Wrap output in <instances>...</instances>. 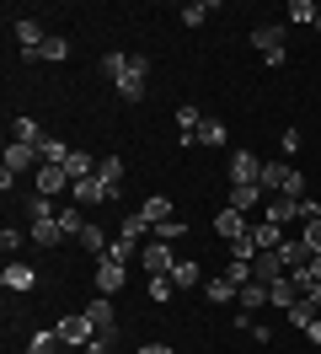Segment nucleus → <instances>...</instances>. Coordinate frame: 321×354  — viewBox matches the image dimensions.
<instances>
[{"label": "nucleus", "mask_w": 321, "mask_h": 354, "mask_svg": "<svg viewBox=\"0 0 321 354\" xmlns=\"http://www.w3.org/2000/svg\"><path fill=\"white\" fill-rule=\"evenodd\" d=\"M268 199L284 194V199H305V172H295L289 161H262V183H257Z\"/></svg>", "instance_id": "obj_1"}, {"label": "nucleus", "mask_w": 321, "mask_h": 354, "mask_svg": "<svg viewBox=\"0 0 321 354\" xmlns=\"http://www.w3.org/2000/svg\"><path fill=\"white\" fill-rule=\"evenodd\" d=\"M145 75H150V59L145 54H128V65L118 70V81H113L118 97H124V102H139V97H145Z\"/></svg>", "instance_id": "obj_2"}, {"label": "nucleus", "mask_w": 321, "mask_h": 354, "mask_svg": "<svg viewBox=\"0 0 321 354\" xmlns=\"http://www.w3.org/2000/svg\"><path fill=\"white\" fill-rule=\"evenodd\" d=\"M252 48L257 54H262V59H268V65H284V59H289V44H284V27L278 22H268V27H252Z\"/></svg>", "instance_id": "obj_3"}, {"label": "nucleus", "mask_w": 321, "mask_h": 354, "mask_svg": "<svg viewBox=\"0 0 321 354\" xmlns=\"http://www.w3.org/2000/svg\"><path fill=\"white\" fill-rule=\"evenodd\" d=\"M59 344L64 349H86V344H91V338H97V328H91V317H86V311H75V317H59Z\"/></svg>", "instance_id": "obj_4"}, {"label": "nucleus", "mask_w": 321, "mask_h": 354, "mask_svg": "<svg viewBox=\"0 0 321 354\" xmlns=\"http://www.w3.org/2000/svg\"><path fill=\"white\" fill-rule=\"evenodd\" d=\"M70 194H75V209H91V204H107V199H118V188H113V183H102L97 172H91V177H81V183H75Z\"/></svg>", "instance_id": "obj_5"}, {"label": "nucleus", "mask_w": 321, "mask_h": 354, "mask_svg": "<svg viewBox=\"0 0 321 354\" xmlns=\"http://www.w3.org/2000/svg\"><path fill=\"white\" fill-rule=\"evenodd\" d=\"M38 167H43V151H38V145H17V140L6 145V172H11V177H32Z\"/></svg>", "instance_id": "obj_6"}, {"label": "nucleus", "mask_w": 321, "mask_h": 354, "mask_svg": "<svg viewBox=\"0 0 321 354\" xmlns=\"http://www.w3.org/2000/svg\"><path fill=\"white\" fill-rule=\"evenodd\" d=\"M43 44H48V27H43L38 17H21V22H17V48H21V59H38Z\"/></svg>", "instance_id": "obj_7"}, {"label": "nucleus", "mask_w": 321, "mask_h": 354, "mask_svg": "<svg viewBox=\"0 0 321 354\" xmlns=\"http://www.w3.org/2000/svg\"><path fill=\"white\" fill-rule=\"evenodd\" d=\"M262 183V161L252 151H235L231 156V188H257Z\"/></svg>", "instance_id": "obj_8"}, {"label": "nucleus", "mask_w": 321, "mask_h": 354, "mask_svg": "<svg viewBox=\"0 0 321 354\" xmlns=\"http://www.w3.org/2000/svg\"><path fill=\"white\" fill-rule=\"evenodd\" d=\"M86 317H91L97 338H113V344H118V311H113V301H107V295H97V301L86 306Z\"/></svg>", "instance_id": "obj_9"}, {"label": "nucleus", "mask_w": 321, "mask_h": 354, "mask_svg": "<svg viewBox=\"0 0 321 354\" xmlns=\"http://www.w3.org/2000/svg\"><path fill=\"white\" fill-rule=\"evenodd\" d=\"M139 263H145V274H171L177 252H171V242H145L139 247Z\"/></svg>", "instance_id": "obj_10"}, {"label": "nucleus", "mask_w": 321, "mask_h": 354, "mask_svg": "<svg viewBox=\"0 0 321 354\" xmlns=\"http://www.w3.org/2000/svg\"><path fill=\"white\" fill-rule=\"evenodd\" d=\"M252 279H257V285L289 279V268H284V258H278V247H268V252H257V258H252Z\"/></svg>", "instance_id": "obj_11"}, {"label": "nucleus", "mask_w": 321, "mask_h": 354, "mask_svg": "<svg viewBox=\"0 0 321 354\" xmlns=\"http://www.w3.org/2000/svg\"><path fill=\"white\" fill-rule=\"evenodd\" d=\"M64 188H75L64 167H48V161H43L38 172H32V194H48V199H54V194H64Z\"/></svg>", "instance_id": "obj_12"}, {"label": "nucleus", "mask_w": 321, "mask_h": 354, "mask_svg": "<svg viewBox=\"0 0 321 354\" xmlns=\"http://www.w3.org/2000/svg\"><path fill=\"white\" fill-rule=\"evenodd\" d=\"M214 231H220V242H241V236H252L246 215H241V209H231V204H225V209L214 215Z\"/></svg>", "instance_id": "obj_13"}, {"label": "nucleus", "mask_w": 321, "mask_h": 354, "mask_svg": "<svg viewBox=\"0 0 321 354\" xmlns=\"http://www.w3.org/2000/svg\"><path fill=\"white\" fill-rule=\"evenodd\" d=\"M128 279V263H118V258H102L97 263V295H118Z\"/></svg>", "instance_id": "obj_14"}, {"label": "nucleus", "mask_w": 321, "mask_h": 354, "mask_svg": "<svg viewBox=\"0 0 321 354\" xmlns=\"http://www.w3.org/2000/svg\"><path fill=\"white\" fill-rule=\"evenodd\" d=\"M0 285L21 295V290H32V285H38V274H32L27 263H6V268H0Z\"/></svg>", "instance_id": "obj_15"}, {"label": "nucleus", "mask_w": 321, "mask_h": 354, "mask_svg": "<svg viewBox=\"0 0 321 354\" xmlns=\"http://www.w3.org/2000/svg\"><path fill=\"white\" fill-rule=\"evenodd\" d=\"M204 118H209L204 108H193V102H182V108H177V134H182V140H198V129H204Z\"/></svg>", "instance_id": "obj_16"}, {"label": "nucleus", "mask_w": 321, "mask_h": 354, "mask_svg": "<svg viewBox=\"0 0 321 354\" xmlns=\"http://www.w3.org/2000/svg\"><path fill=\"white\" fill-rule=\"evenodd\" d=\"M171 215H177V209H171V199H161V194L139 204V221H145L150 231H155V225H161V221H171Z\"/></svg>", "instance_id": "obj_17"}, {"label": "nucleus", "mask_w": 321, "mask_h": 354, "mask_svg": "<svg viewBox=\"0 0 321 354\" xmlns=\"http://www.w3.org/2000/svg\"><path fill=\"white\" fill-rule=\"evenodd\" d=\"M268 221H273V225L300 221V199H284V194H273V199H268Z\"/></svg>", "instance_id": "obj_18"}, {"label": "nucleus", "mask_w": 321, "mask_h": 354, "mask_svg": "<svg viewBox=\"0 0 321 354\" xmlns=\"http://www.w3.org/2000/svg\"><path fill=\"white\" fill-rule=\"evenodd\" d=\"M171 285H177V290H193V285H204V268L193 263V258H177V268H171Z\"/></svg>", "instance_id": "obj_19"}, {"label": "nucleus", "mask_w": 321, "mask_h": 354, "mask_svg": "<svg viewBox=\"0 0 321 354\" xmlns=\"http://www.w3.org/2000/svg\"><path fill=\"white\" fill-rule=\"evenodd\" d=\"M278 258H284L289 274H300V268L311 263V247H305V242H278Z\"/></svg>", "instance_id": "obj_20"}, {"label": "nucleus", "mask_w": 321, "mask_h": 354, "mask_svg": "<svg viewBox=\"0 0 321 354\" xmlns=\"http://www.w3.org/2000/svg\"><path fill=\"white\" fill-rule=\"evenodd\" d=\"M27 236H32L38 247H59V242H64V225H59V221H32V231H27Z\"/></svg>", "instance_id": "obj_21"}, {"label": "nucleus", "mask_w": 321, "mask_h": 354, "mask_svg": "<svg viewBox=\"0 0 321 354\" xmlns=\"http://www.w3.org/2000/svg\"><path fill=\"white\" fill-rule=\"evenodd\" d=\"M204 295H209L214 306H225V301H235V295H241V290H235L231 279H225V274H214V279H204Z\"/></svg>", "instance_id": "obj_22"}, {"label": "nucleus", "mask_w": 321, "mask_h": 354, "mask_svg": "<svg viewBox=\"0 0 321 354\" xmlns=\"http://www.w3.org/2000/svg\"><path fill=\"white\" fill-rule=\"evenodd\" d=\"M11 140H17V145H43L38 118H11Z\"/></svg>", "instance_id": "obj_23"}, {"label": "nucleus", "mask_w": 321, "mask_h": 354, "mask_svg": "<svg viewBox=\"0 0 321 354\" xmlns=\"http://www.w3.org/2000/svg\"><path fill=\"white\" fill-rule=\"evenodd\" d=\"M268 301H273L278 311H289L300 301V290H295V279H273V285H268Z\"/></svg>", "instance_id": "obj_24"}, {"label": "nucleus", "mask_w": 321, "mask_h": 354, "mask_svg": "<svg viewBox=\"0 0 321 354\" xmlns=\"http://www.w3.org/2000/svg\"><path fill=\"white\" fill-rule=\"evenodd\" d=\"M97 177H102V183H113V188L124 194V156H102V161H97Z\"/></svg>", "instance_id": "obj_25"}, {"label": "nucleus", "mask_w": 321, "mask_h": 354, "mask_svg": "<svg viewBox=\"0 0 321 354\" xmlns=\"http://www.w3.org/2000/svg\"><path fill=\"white\" fill-rule=\"evenodd\" d=\"M284 11H289V22H300V27H316V17H321V6H311V0H289Z\"/></svg>", "instance_id": "obj_26"}, {"label": "nucleus", "mask_w": 321, "mask_h": 354, "mask_svg": "<svg viewBox=\"0 0 321 354\" xmlns=\"http://www.w3.org/2000/svg\"><path fill=\"white\" fill-rule=\"evenodd\" d=\"M209 11H220L214 0H193V6H182V27H204V22H209Z\"/></svg>", "instance_id": "obj_27"}, {"label": "nucleus", "mask_w": 321, "mask_h": 354, "mask_svg": "<svg viewBox=\"0 0 321 354\" xmlns=\"http://www.w3.org/2000/svg\"><path fill=\"white\" fill-rule=\"evenodd\" d=\"M27 221H59V215H54V199H48V194H27Z\"/></svg>", "instance_id": "obj_28"}, {"label": "nucleus", "mask_w": 321, "mask_h": 354, "mask_svg": "<svg viewBox=\"0 0 321 354\" xmlns=\"http://www.w3.org/2000/svg\"><path fill=\"white\" fill-rule=\"evenodd\" d=\"M64 172H70V183H81V177H91V172H97V161H91L86 151H70V161H64Z\"/></svg>", "instance_id": "obj_29"}, {"label": "nucleus", "mask_w": 321, "mask_h": 354, "mask_svg": "<svg viewBox=\"0 0 321 354\" xmlns=\"http://www.w3.org/2000/svg\"><path fill=\"white\" fill-rule=\"evenodd\" d=\"M38 59H54V65H59V59H70V38H59V32H48V44L38 48Z\"/></svg>", "instance_id": "obj_30"}, {"label": "nucleus", "mask_w": 321, "mask_h": 354, "mask_svg": "<svg viewBox=\"0 0 321 354\" xmlns=\"http://www.w3.org/2000/svg\"><path fill=\"white\" fill-rule=\"evenodd\" d=\"M64 344H59V333H32L27 338V354H59Z\"/></svg>", "instance_id": "obj_31"}, {"label": "nucleus", "mask_w": 321, "mask_h": 354, "mask_svg": "<svg viewBox=\"0 0 321 354\" xmlns=\"http://www.w3.org/2000/svg\"><path fill=\"white\" fill-rule=\"evenodd\" d=\"M235 301H241V306H246V311L268 306V285H257V279H252V285H241V295H235Z\"/></svg>", "instance_id": "obj_32"}, {"label": "nucleus", "mask_w": 321, "mask_h": 354, "mask_svg": "<svg viewBox=\"0 0 321 354\" xmlns=\"http://www.w3.org/2000/svg\"><path fill=\"white\" fill-rule=\"evenodd\" d=\"M252 242L262 247V252H268V247H278V242H284V231H278L273 221H262V225H252Z\"/></svg>", "instance_id": "obj_33"}, {"label": "nucleus", "mask_w": 321, "mask_h": 354, "mask_svg": "<svg viewBox=\"0 0 321 354\" xmlns=\"http://www.w3.org/2000/svg\"><path fill=\"white\" fill-rule=\"evenodd\" d=\"M231 134H225V124L220 118H204V129H198V145H225Z\"/></svg>", "instance_id": "obj_34"}, {"label": "nucleus", "mask_w": 321, "mask_h": 354, "mask_svg": "<svg viewBox=\"0 0 321 354\" xmlns=\"http://www.w3.org/2000/svg\"><path fill=\"white\" fill-rule=\"evenodd\" d=\"M171 290H177V285H171V274H150V301H155V306H166Z\"/></svg>", "instance_id": "obj_35"}, {"label": "nucleus", "mask_w": 321, "mask_h": 354, "mask_svg": "<svg viewBox=\"0 0 321 354\" xmlns=\"http://www.w3.org/2000/svg\"><path fill=\"white\" fill-rule=\"evenodd\" d=\"M59 225H64V236H75V242L86 236V215L81 209H59Z\"/></svg>", "instance_id": "obj_36"}, {"label": "nucleus", "mask_w": 321, "mask_h": 354, "mask_svg": "<svg viewBox=\"0 0 321 354\" xmlns=\"http://www.w3.org/2000/svg\"><path fill=\"white\" fill-rule=\"evenodd\" d=\"M81 247H86V252H97V258H107V247H113V242H107V236H102V225H86Z\"/></svg>", "instance_id": "obj_37"}, {"label": "nucleus", "mask_w": 321, "mask_h": 354, "mask_svg": "<svg viewBox=\"0 0 321 354\" xmlns=\"http://www.w3.org/2000/svg\"><path fill=\"white\" fill-rule=\"evenodd\" d=\"M289 322H295V328L305 333L311 322H316V306H311V301H295V306H289Z\"/></svg>", "instance_id": "obj_38"}, {"label": "nucleus", "mask_w": 321, "mask_h": 354, "mask_svg": "<svg viewBox=\"0 0 321 354\" xmlns=\"http://www.w3.org/2000/svg\"><path fill=\"white\" fill-rule=\"evenodd\" d=\"M257 199H262V188H231V209H241V215H246Z\"/></svg>", "instance_id": "obj_39"}, {"label": "nucleus", "mask_w": 321, "mask_h": 354, "mask_svg": "<svg viewBox=\"0 0 321 354\" xmlns=\"http://www.w3.org/2000/svg\"><path fill=\"white\" fill-rule=\"evenodd\" d=\"M124 65H128V54H124V48L102 54V75H107V81H118V70H124Z\"/></svg>", "instance_id": "obj_40"}, {"label": "nucleus", "mask_w": 321, "mask_h": 354, "mask_svg": "<svg viewBox=\"0 0 321 354\" xmlns=\"http://www.w3.org/2000/svg\"><path fill=\"white\" fill-rule=\"evenodd\" d=\"M145 231H150V225L139 221V215H128V221H124V231H118V236H124L128 247H139V236H145Z\"/></svg>", "instance_id": "obj_41"}, {"label": "nucleus", "mask_w": 321, "mask_h": 354, "mask_svg": "<svg viewBox=\"0 0 321 354\" xmlns=\"http://www.w3.org/2000/svg\"><path fill=\"white\" fill-rule=\"evenodd\" d=\"M225 279H231L235 290H241V285H252V263H235V258H231V263H225Z\"/></svg>", "instance_id": "obj_42"}, {"label": "nucleus", "mask_w": 321, "mask_h": 354, "mask_svg": "<svg viewBox=\"0 0 321 354\" xmlns=\"http://www.w3.org/2000/svg\"><path fill=\"white\" fill-rule=\"evenodd\" d=\"M182 231H188V225H182L177 215H171V221H161V225H155V242H177Z\"/></svg>", "instance_id": "obj_43"}, {"label": "nucleus", "mask_w": 321, "mask_h": 354, "mask_svg": "<svg viewBox=\"0 0 321 354\" xmlns=\"http://www.w3.org/2000/svg\"><path fill=\"white\" fill-rule=\"evenodd\" d=\"M278 145H284V156H295V151H300V145H305V134H300V129H295V124H289V129L278 134Z\"/></svg>", "instance_id": "obj_44"}, {"label": "nucleus", "mask_w": 321, "mask_h": 354, "mask_svg": "<svg viewBox=\"0 0 321 354\" xmlns=\"http://www.w3.org/2000/svg\"><path fill=\"white\" fill-rule=\"evenodd\" d=\"M300 242L311 247V252H321V221H305V236H300Z\"/></svg>", "instance_id": "obj_45"}, {"label": "nucleus", "mask_w": 321, "mask_h": 354, "mask_svg": "<svg viewBox=\"0 0 321 354\" xmlns=\"http://www.w3.org/2000/svg\"><path fill=\"white\" fill-rule=\"evenodd\" d=\"M21 242H27V236H21L17 225H6V231H0V247H6V252H17V247H21Z\"/></svg>", "instance_id": "obj_46"}, {"label": "nucleus", "mask_w": 321, "mask_h": 354, "mask_svg": "<svg viewBox=\"0 0 321 354\" xmlns=\"http://www.w3.org/2000/svg\"><path fill=\"white\" fill-rule=\"evenodd\" d=\"M300 221H321V204L316 199H300Z\"/></svg>", "instance_id": "obj_47"}, {"label": "nucleus", "mask_w": 321, "mask_h": 354, "mask_svg": "<svg viewBox=\"0 0 321 354\" xmlns=\"http://www.w3.org/2000/svg\"><path fill=\"white\" fill-rule=\"evenodd\" d=\"M81 354H113V338H91V344H86Z\"/></svg>", "instance_id": "obj_48"}, {"label": "nucleus", "mask_w": 321, "mask_h": 354, "mask_svg": "<svg viewBox=\"0 0 321 354\" xmlns=\"http://www.w3.org/2000/svg\"><path fill=\"white\" fill-rule=\"evenodd\" d=\"M139 354H177L171 344H139Z\"/></svg>", "instance_id": "obj_49"}, {"label": "nucleus", "mask_w": 321, "mask_h": 354, "mask_svg": "<svg viewBox=\"0 0 321 354\" xmlns=\"http://www.w3.org/2000/svg\"><path fill=\"white\" fill-rule=\"evenodd\" d=\"M305 274H311V279H321V252H311V263H305Z\"/></svg>", "instance_id": "obj_50"}, {"label": "nucleus", "mask_w": 321, "mask_h": 354, "mask_svg": "<svg viewBox=\"0 0 321 354\" xmlns=\"http://www.w3.org/2000/svg\"><path fill=\"white\" fill-rule=\"evenodd\" d=\"M305 333H311V344H321V317H316V322H311Z\"/></svg>", "instance_id": "obj_51"}, {"label": "nucleus", "mask_w": 321, "mask_h": 354, "mask_svg": "<svg viewBox=\"0 0 321 354\" xmlns=\"http://www.w3.org/2000/svg\"><path fill=\"white\" fill-rule=\"evenodd\" d=\"M59 354H81V349H59Z\"/></svg>", "instance_id": "obj_52"}, {"label": "nucleus", "mask_w": 321, "mask_h": 354, "mask_svg": "<svg viewBox=\"0 0 321 354\" xmlns=\"http://www.w3.org/2000/svg\"><path fill=\"white\" fill-rule=\"evenodd\" d=\"M316 32H321V17H316Z\"/></svg>", "instance_id": "obj_53"}]
</instances>
